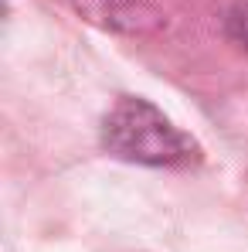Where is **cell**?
Listing matches in <instances>:
<instances>
[{"label": "cell", "instance_id": "cell-1", "mask_svg": "<svg viewBox=\"0 0 248 252\" xmlns=\"http://www.w3.org/2000/svg\"><path fill=\"white\" fill-rule=\"evenodd\" d=\"M102 147L112 157L143 167H191L201 160V147L139 95L116 99V106L106 113Z\"/></svg>", "mask_w": 248, "mask_h": 252}, {"label": "cell", "instance_id": "cell-2", "mask_svg": "<svg viewBox=\"0 0 248 252\" xmlns=\"http://www.w3.org/2000/svg\"><path fill=\"white\" fill-rule=\"evenodd\" d=\"M85 14L106 28H116V31H143V21L139 14H146L150 7L143 0H79Z\"/></svg>", "mask_w": 248, "mask_h": 252}, {"label": "cell", "instance_id": "cell-3", "mask_svg": "<svg viewBox=\"0 0 248 252\" xmlns=\"http://www.w3.org/2000/svg\"><path fill=\"white\" fill-rule=\"evenodd\" d=\"M228 34L238 44L248 48V3H238V7L228 14Z\"/></svg>", "mask_w": 248, "mask_h": 252}]
</instances>
